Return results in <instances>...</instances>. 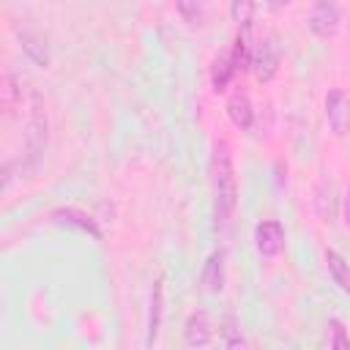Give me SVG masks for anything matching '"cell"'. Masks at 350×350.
I'll return each instance as SVG.
<instances>
[{
    "mask_svg": "<svg viewBox=\"0 0 350 350\" xmlns=\"http://www.w3.org/2000/svg\"><path fill=\"white\" fill-rule=\"evenodd\" d=\"M238 205V183H235V170H232V150L221 139L213 148V216L216 227H227Z\"/></svg>",
    "mask_w": 350,
    "mask_h": 350,
    "instance_id": "1",
    "label": "cell"
},
{
    "mask_svg": "<svg viewBox=\"0 0 350 350\" xmlns=\"http://www.w3.org/2000/svg\"><path fill=\"white\" fill-rule=\"evenodd\" d=\"M46 129H49V126H46V115H44V109L36 104L33 112H30V118H27V126H25L22 172H27V175H33V172L38 170V164H41V159H44V153H46V137H49Z\"/></svg>",
    "mask_w": 350,
    "mask_h": 350,
    "instance_id": "2",
    "label": "cell"
},
{
    "mask_svg": "<svg viewBox=\"0 0 350 350\" xmlns=\"http://www.w3.org/2000/svg\"><path fill=\"white\" fill-rule=\"evenodd\" d=\"M282 66V46L276 41V36H265L252 46V71L257 77V82H271L279 74Z\"/></svg>",
    "mask_w": 350,
    "mask_h": 350,
    "instance_id": "3",
    "label": "cell"
},
{
    "mask_svg": "<svg viewBox=\"0 0 350 350\" xmlns=\"http://www.w3.org/2000/svg\"><path fill=\"white\" fill-rule=\"evenodd\" d=\"M342 25V11L336 0H314L309 8V30L317 38H334Z\"/></svg>",
    "mask_w": 350,
    "mask_h": 350,
    "instance_id": "4",
    "label": "cell"
},
{
    "mask_svg": "<svg viewBox=\"0 0 350 350\" xmlns=\"http://www.w3.org/2000/svg\"><path fill=\"white\" fill-rule=\"evenodd\" d=\"M312 205H314V213L320 221H325V224L334 221L336 205H339V189H336V180L331 175H320V180L314 183Z\"/></svg>",
    "mask_w": 350,
    "mask_h": 350,
    "instance_id": "5",
    "label": "cell"
},
{
    "mask_svg": "<svg viewBox=\"0 0 350 350\" xmlns=\"http://www.w3.org/2000/svg\"><path fill=\"white\" fill-rule=\"evenodd\" d=\"M325 120L331 126V131L336 137H345L347 134V126H350V101L345 96L342 88H331L325 93Z\"/></svg>",
    "mask_w": 350,
    "mask_h": 350,
    "instance_id": "6",
    "label": "cell"
},
{
    "mask_svg": "<svg viewBox=\"0 0 350 350\" xmlns=\"http://www.w3.org/2000/svg\"><path fill=\"white\" fill-rule=\"evenodd\" d=\"M49 219H52L55 224L77 227V230L88 232L90 238H96V241H101V238H104V232H101V227L96 224V219H93L88 211H82V208H74V205H63V208H55V211L49 213Z\"/></svg>",
    "mask_w": 350,
    "mask_h": 350,
    "instance_id": "7",
    "label": "cell"
},
{
    "mask_svg": "<svg viewBox=\"0 0 350 350\" xmlns=\"http://www.w3.org/2000/svg\"><path fill=\"white\" fill-rule=\"evenodd\" d=\"M254 246L262 257H276L284 249V227L276 219H262L254 227Z\"/></svg>",
    "mask_w": 350,
    "mask_h": 350,
    "instance_id": "8",
    "label": "cell"
},
{
    "mask_svg": "<svg viewBox=\"0 0 350 350\" xmlns=\"http://www.w3.org/2000/svg\"><path fill=\"white\" fill-rule=\"evenodd\" d=\"M16 38H19V46H22V52H25L27 60H33V63L41 66V68L49 66V44H46V38H44L38 30H33V27H19V30H16Z\"/></svg>",
    "mask_w": 350,
    "mask_h": 350,
    "instance_id": "9",
    "label": "cell"
},
{
    "mask_svg": "<svg viewBox=\"0 0 350 350\" xmlns=\"http://www.w3.org/2000/svg\"><path fill=\"white\" fill-rule=\"evenodd\" d=\"M213 336V328H211V320L205 312H191L186 317V325H183V342L189 347H205Z\"/></svg>",
    "mask_w": 350,
    "mask_h": 350,
    "instance_id": "10",
    "label": "cell"
},
{
    "mask_svg": "<svg viewBox=\"0 0 350 350\" xmlns=\"http://www.w3.org/2000/svg\"><path fill=\"white\" fill-rule=\"evenodd\" d=\"M227 118L241 131H249L252 129V123H254V107H252V101H249V96L243 90H238V93H232L227 98Z\"/></svg>",
    "mask_w": 350,
    "mask_h": 350,
    "instance_id": "11",
    "label": "cell"
},
{
    "mask_svg": "<svg viewBox=\"0 0 350 350\" xmlns=\"http://www.w3.org/2000/svg\"><path fill=\"white\" fill-rule=\"evenodd\" d=\"M200 284H202V290H208V293H219V290L224 287V252H221V249H216V252L205 260L202 273H200Z\"/></svg>",
    "mask_w": 350,
    "mask_h": 350,
    "instance_id": "12",
    "label": "cell"
},
{
    "mask_svg": "<svg viewBox=\"0 0 350 350\" xmlns=\"http://www.w3.org/2000/svg\"><path fill=\"white\" fill-rule=\"evenodd\" d=\"M235 60H232V52H221L213 57V66H211V88L213 93H224L230 79L235 77Z\"/></svg>",
    "mask_w": 350,
    "mask_h": 350,
    "instance_id": "13",
    "label": "cell"
},
{
    "mask_svg": "<svg viewBox=\"0 0 350 350\" xmlns=\"http://www.w3.org/2000/svg\"><path fill=\"white\" fill-rule=\"evenodd\" d=\"M161 314H164V279L159 276L153 282V293H150V314H148V345L156 342L159 336V325H161Z\"/></svg>",
    "mask_w": 350,
    "mask_h": 350,
    "instance_id": "14",
    "label": "cell"
},
{
    "mask_svg": "<svg viewBox=\"0 0 350 350\" xmlns=\"http://www.w3.org/2000/svg\"><path fill=\"white\" fill-rule=\"evenodd\" d=\"M0 104H3L5 118H11L16 112V107L22 104V88H19V79L11 71L3 74V79H0Z\"/></svg>",
    "mask_w": 350,
    "mask_h": 350,
    "instance_id": "15",
    "label": "cell"
},
{
    "mask_svg": "<svg viewBox=\"0 0 350 350\" xmlns=\"http://www.w3.org/2000/svg\"><path fill=\"white\" fill-rule=\"evenodd\" d=\"M325 265H328V273L334 276V282L350 295V262H347L339 252L325 249Z\"/></svg>",
    "mask_w": 350,
    "mask_h": 350,
    "instance_id": "16",
    "label": "cell"
},
{
    "mask_svg": "<svg viewBox=\"0 0 350 350\" xmlns=\"http://www.w3.org/2000/svg\"><path fill=\"white\" fill-rule=\"evenodd\" d=\"M325 339H328V347H336V350H350V336L342 325V320H328L325 325Z\"/></svg>",
    "mask_w": 350,
    "mask_h": 350,
    "instance_id": "17",
    "label": "cell"
},
{
    "mask_svg": "<svg viewBox=\"0 0 350 350\" xmlns=\"http://www.w3.org/2000/svg\"><path fill=\"white\" fill-rule=\"evenodd\" d=\"M252 14H254V0H230V16L241 27L252 25Z\"/></svg>",
    "mask_w": 350,
    "mask_h": 350,
    "instance_id": "18",
    "label": "cell"
},
{
    "mask_svg": "<svg viewBox=\"0 0 350 350\" xmlns=\"http://www.w3.org/2000/svg\"><path fill=\"white\" fill-rule=\"evenodd\" d=\"M219 342H221L224 347H243V345H246L241 328H238L232 320H227V323L219 328Z\"/></svg>",
    "mask_w": 350,
    "mask_h": 350,
    "instance_id": "19",
    "label": "cell"
},
{
    "mask_svg": "<svg viewBox=\"0 0 350 350\" xmlns=\"http://www.w3.org/2000/svg\"><path fill=\"white\" fill-rule=\"evenodd\" d=\"M175 8H178V14H180L189 25H200V19H202L200 0H175Z\"/></svg>",
    "mask_w": 350,
    "mask_h": 350,
    "instance_id": "20",
    "label": "cell"
},
{
    "mask_svg": "<svg viewBox=\"0 0 350 350\" xmlns=\"http://www.w3.org/2000/svg\"><path fill=\"white\" fill-rule=\"evenodd\" d=\"M342 213H345V221L350 227V191H345V197H342Z\"/></svg>",
    "mask_w": 350,
    "mask_h": 350,
    "instance_id": "21",
    "label": "cell"
},
{
    "mask_svg": "<svg viewBox=\"0 0 350 350\" xmlns=\"http://www.w3.org/2000/svg\"><path fill=\"white\" fill-rule=\"evenodd\" d=\"M290 0H271V8H282V5H287Z\"/></svg>",
    "mask_w": 350,
    "mask_h": 350,
    "instance_id": "22",
    "label": "cell"
}]
</instances>
